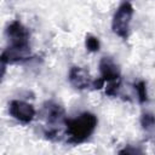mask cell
Returning <instances> with one entry per match:
<instances>
[{"instance_id":"obj_7","label":"cell","mask_w":155,"mask_h":155,"mask_svg":"<svg viewBox=\"0 0 155 155\" xmlns=\"http://www.w3.org/2000/svg\"><path fill=\"white\" fill-rule=\"evenodd\" d=\"M42 115L46 119L47 124L51 125V126H54V125H61V124H64L65 122V113H64V109L54 103V102H47L44 104V108H42Z\"/></svg>"},{"instance_id":"obj_1","label":"cell","mask_w":155,"mask_h":155,"mask_svg":"<svg viewBox=\"0 0 155 155\" xmlns=\"http://www.w3.org/2000/svg\"><path fill=\"white\" fill-rule=\"evenodd\" d=\"M98 119L90 111L81 113L73 119H65V137L69 144H80L87 140L94 132Z\"/></svg>"},{"instance_id":"obj_8","label":"cell","mask_w":155,"mask_h":155,"mask_svg":"<svg viewBox=\"0 0 155 155\" xmlns=\"http://www.w3.org/2000/svg\"><path fill=\"white\" fill-rule=\"evenodd\" d=\"M134 90H136V93H137V98L139 101V103H147L148 102V92H147V84L145 81L140 80L138 82L134 84Z\"/></svg>"},{"instance_id":"obj_9","label":"cell","mask_w":155,"mask_h":155,"mask_svg":"<svg viewBox=\"0 0 155 155\" xmlns=\"http://www.w3.org/2000/svg\"><path fill=\"white\" fill-rule=\"evenodd\" d=\"M85 46L90 52H98L101 48L99 39L92 34H87L85 38Z\"/></svg>"},{"instance_id":"obj_12","label":"cell","mask_w":155,"mask_h":155,"mask_svg":"<svg viewBox=\"0 0 155 155\" xmlns=\"http://www.w3.org/2000/svg\"><path fill=\"white\" fill-rule=\"evenodd\" d=\"M125 1H131V0H125Z\"/></svg>"},{"instance_id":"obj_11","label":"cell","mask_w":155,"mask_h":155,"mask_svg":"<svg viewBox=\"0 0 155 155\" xmlns=\"http://www.w3.org/2000/svg\"><path fill=\"white\" fill-rule=\"evenodd\" d=\"M120 87H121V79H120V80H116V81L107 82L105 94L109 96V97H115V96H117Z\"/></svg>"},{"instance_id":"obj_6","label":"cell","mask_w":155,"mask_h":155,"mask_svg":"<svg viewBox=\"0 0 155 155\" xmlns=\"http://www.w3.org/2000/svg\"><path fill=\"white\" fill-rule=\"evenodd\" d=\"M99 71L101 78L105 82H111L121 79V71L115 61L110 57H103L99 61Z\"/></svg>"},{"instance_id":"obj_5","label":"cell","mask_w":155,"mask_h":155,"mask_svg":"<svg viewBox=\"0 0 155 155\" xmlns=\"http://www.w3.org/2000/svg\"><path fill=\"white\" fill-rule=\"evenodd\" d=\"M68 80L70 85L76 90H87L93 85V80L91 79L88 71L76 65L70 68L68 74Z\"/></svg>"},{"instance_id":"obj_4","label":"cell","mask_w":155,"mask_h":155,"mask_svg":"<svg viewBox=\"0 0 155 155\" xmlns=\"http://www.w3.org/2000/svg\"><path fill=\"white\" fill-rule=\"evenodd\" d=\"M8 113L13 119H16L17 121H19L22 124L31 122L36 114L35 108L31 104H29L24 101H19V99H13L10 102Z\"/></svg>"},{"instance_id":"obj_2","label":"cell","mask_w":155,"mask_h":155,"mask_svg":"<svg viewBox=\"0 0 155 155\" xmlns=\"http://www.w3.org/2000/svg\"><path fill=\"white\" fill-rule=\"evenodd\" d=\"M133 12L134 10L130 1H124L115 11L111 21V29L119 38L121 39L128 38Z\"/></svg>"},{"instance_id":"obj_3","label":"cell","mask_w":155,"mask_h":155,"mask_svg":"<svg viewBox=\"0 0 155 155\" xmlns=\"http://www.w3.org/2000/svg\"><path fill=\"white\" fill-rule=\"evenodd\" d=\"M6 36L10 41V46L30 50L29 44V30L19 21H12L6 28Z\"/></svg>"},{"instance_id":"obj_10","label":"cell","mask_w":155,"mask_h":155,"mask_svg":"<svg viewBox=\"0 0 155 155\" xmlns=\"http://www.w3.org/2000/svg\"><path fill=\"white\" fill-rule=\"evenodd\" d=\"M140 125L143 130L145 131H151L155 128V115L151 113H144L140 116Z\"/></svg>"}]
</instances>
